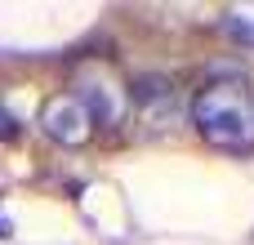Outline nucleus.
Here are the masks:
<instances>
[{
  "mask_svg": "<svg viewBox=\"0 0 254 245\" xmlns=\"http://www.w3.org/2000/svg\"><path fill=\"white\" fill-rule=\"evenodd\" d=\"M192 125L219 152H250L254 147V89L246 80H210L192 98Z\"/></svg>",
  "mask_w": 254,
  "mask_h": 245,
  "instance_id": "f257e3e1",
  "label": "nucleus"
},
{
  "mask_svg": "<svg viewBox=\"0 0 254 245\" xmlns=\"http://www.w3.org/2000/svg\"><path fill=\"white\" fill-rule=\"evenodd\" d=\"M125 94H129V103H134V112H138V121L147 129L165 134V129L183 125V94L165 71H138Z\"/></svg>",
  "mask_w": 254,
  "mask_h": 245,
  "instance_id": "f03ea898",
  "label": "nucleus"
},
{
  "mask_svg": "<svg viewBox=\"0 0 254 245\" xmlns=\"http://www.w3.org/2000/svg\"><path fill=\"white\" fill-rule=\"evenodd\" d=\"M40 129L63 147H85L94 138V121H89V112L80 107L76 94H54L40 107Z\"/></svg>",
  "mask_w": 254,
  "mask_h": 245,
  "instance_id": "7ed1b4c3",
  "label": "nucleus"
},
{
  "mask_svg": "<svg viewBox=\"0 0 254 245\" xmlns=\"http://www.w3.org/2000/svg\"><path fill=\"white\" fill-rule=\"evenodd\" d=\"M76 98H80V107L89 112L94 129H121L125 116H129V94H125L121 85L103 80V76H85V80L76 85Z\"/></svg>",
  "mask_w": 254,
  "mask_h": 245,
  "instance_id": "20e7f679",
  "label": "nucleus"
},
{
  "mask_svg": "<svg viewBox=\"0 0 254 245\" xmlns=\"http://www.w3.org/2000/svg\"><path fill=\"white\" fill-rule=\"evenodd\" d=\"M13 134H18V121H13V116L0 107V138H13Z\"/></svg>",
  "mask_w": 254,
  "mask_h": 245,
  "instance_id": "39448f33",
  "label": "nucleus"
}]
</instances>
